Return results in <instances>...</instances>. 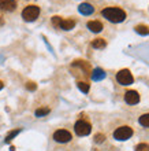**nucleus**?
Wrapping results in <instances>:
<instances>
[{
	"label": "nucleus",
	"instance_id": "nucleus-1",
	"mask_svg": "<svg viewBox=\"0 0 149 151\" xmlns=\"http://www.w3.org/2000/svg\"><path fill=\"white\" fill-rule=\"evenodd\" d=\"M101 15L112 24H120L126 19V11L119 7H107L101 11Z\"/></svg>",
	"mask_w": 149,
	"mask_h": 151
},
{
	"label": "nucleus",
	"instance_id": "nucleus-2",
	"mask_svg": "<svg viewBox=\"0 0 149 151\" xmlns=\"http://www.w3.org/2000/svg\"><path fill=\"white\" fill-rule=\"evenodd\" d=\"M38 15H40V7H37V6H28L22 11V18L26 22H33V21L38 18Z\"/></svg>",
	"mask_w": 149,
	"mask_h": 151
},
{
	"label": "nucleus",
	"instance_id": "nucleus-3",
	"mask_svg": "<svg viewBox=\"0 0 149 151\" xmlns=\"http://www.w3.org/2000/svg\"><path fill=\"white\" fill-rule=\"evenodd\" d=\"M74 131L78 136H88L92 132V125L85 119H78L74 125Z\"/></svg>",
	"mask_w": 149,
	"mask_h": 151
},
{
	"label": "nucleus",
	"instance_id": "nucleus-4",
	"mask_svg": "<svg viewBox=\"0 0 149 151\" xmlns=\"http://www.w3.org/2000/svg\"><path fill=\"white\" fill-rule=\"evenodd\" d=\"M131 136H133V129H131L130 127H127V125L119 127L118 129L114 132V137L116 140H120V142H123V140H129Z\"/></svg>",
	"mask_w": 149,
	"mask_h": 151
},
{
	"label": "nucleus",
	"instance_id": "nucleus-5",
	"mask_svg": "<svg viewBox=\"0 0 149 151\" xmlns=\"http://www.w3.org/2000/svg\"><path fill=\"white\" fill-rule=\"evenodd\" d=\"M116 80H118V83L120 84V85H130V84H133V81H134L133 76H131V73H130L127 69H122L120 72H118Z\"/></svg>",
	"mask_w": 149,
	"mask_h": 151
},
{
	"label": "nucleus",
	"instance_id": "nucleus-6",
	"mask_svg": "<svg viewBox=\"0 0 149 151\" xmlns=\"http://www.w3.org/2000/svg\"><path fill=\"white\" fill-rule=\"evenodd\" d=\"M71 139H73V136L66 129H59V131H56L53 133V140L58 142V143H68Z\"/></svg>",
	"mask_w": 149,
	"mask_h": 151
},
{
	"label": "nucleus",
	"instance_id": "nucleus-7",
	"mask_svg": "<svg viewBox=\"0 0 149 151\" xmlns=\"http://www.w3.org/2000/svg\"><path fill=\"white\" fill-rule=\"evenodd\" d=\"M125 100L127 104H137L140 102V93L137 91H127L125 93Z\"/></svg>",
	"mask_w": 149,
	"mask_h": 151
},
{
	"label": "nucleus",
	"instance_id": "nucleus-8",
	"mask_svg": "<svg viewBox=\"0 0 149 151\" xmlns=\"http://www.w3.org/2000/svg\"><path fill=\"white\" fill-rule=\"evenodd\" d=\"M0 8L4 11H14L16 8L15 0H0Z\"/></svg>",
	"mask_w": 149,
	"mask_h": 151
},
{
	"label": "nucleus",
	"instance_id": "nucleus-9",
	"mask_svg": "<svg viewBox=\"0 0 149 151\" xmlns=\"http://www.w3.org/2000/svg\"><path fill=\"white\" fill-rule=\"evenodd\" d=\"M78 11L81 12L82 15H90V14H93L94 7L92 6V4H89V3H82V4H79Z\"/></svg>",
	"mask_w": 149,
	"mask_h": 151
},
{
	"label": "nucleus",
	"instance_id": "nucleus-10",
	"mask_svg": "<svg viewBox=\"0 0 149 151\" xmlns=\"http://www.w3.org/2000/svg\"><path fill=\"white\" fill-rule=\"evenodd\" d=\"M88 28H89L90 32L98 33L103 30V24L100 21H89V22H88Z\"/></svg>",
	"mask_w": 149,
	"mask_h": 151
},
{
	"label": "nucleus",
	"instance_id": "nucleus-11",
	"mask_svg": "<svg viewBox=\"0 0 149 151\" xmlns=\"http://www.w3.org/2000/svg\"><path fill=\"white\" fill-rule=\"evenodd\" d=\"M75 26V21L74 19H62L59 24V28L63 30H71Z\"/></svg>",
	"mask_w": 149,
	"mask_h": 151
},
{
	"label": "nucleus",
	"instance_id": "nucleus-12",
	"mask_svg": "<svg viewBox=\"0 0 149 151\" xmlns=\"http://www.w3.org/2000/svg\"><path fill=\"white\" fill-rule=\"evenodd\" d=\"M106 77V72L104 70H101V69H94L93 73H92V78L94 80V81H100V80H103Z\"/></svg>",
	"mask_w": 149,
	"mask_h": 151
},
{
	"label": "nucleus",
	"instance_id": "nucleus-13",
	"mask_svg": "<svg viewBox=\"0 0 149 151\" xmlns=\"http://www.w3.org/2000/svg\"><path fill=\"white\" fill-rule=\"evenodd\" d=\"M135 32H137L138 35L146 36V35H149V26H146V25H137V26H135Z\"/></svg>",
	"mask_w": 149,
	"mask_h": 151
},
{
	"label": "nucleus",
	"instance_id": "nucleus-14",
	"mask_svg": "<svg viewBox=\"0 0 149 151\" xmlns=\"http://www.w3.org/2000/svg\"><path fill=\"white\" fill-rule=\"evenodd\" d=\"M107 45V43H106V40L104 39H94L93 41H92V47L93 48H104Z\"/></svg>",
	"mask_w": 149,
	"mask_h": 151
},
{
	"label": "nucleus",
	"instance_id": "nucleus-15",
	"mask_svg": "<svg viewBox=\"0 0 149 151\" xmlns=\"http://www.w3.org/2000/svg\"><path fill=\"white\" fill-rule=\"evenodd\" d=\"M138 122L141 124L142 127L149 128V113H146V114H142L141 117L138 118Z\"/></svg>",
	"mask_w": 149,
	"mask_h": 151
},
{
	"label": "nucleus",
	"instance_id": "nucleus-16",
	"mask_svg": "<svg viewBox=\"0 0 149 151\" xmlns=\"http://www.w3.org/2000/svg\"><path fill=\"white\" fill-rule=\"evenodd\" d=\"M19 132H21V129H15V131L10 132V133H8V135L6 136V143H10V142H11V140L14 139V137H15V136L18 135Z\"/></svg>",
	"mask_w": 149,
	"mask_h": 151
},
{
	"label": "nucleus",
	"instance_id": "nucleus-17",
	"mask_svg": "<svg viewBox=\"0 0 149 151\" xmlns=\"http://www.w3.org/2000/svg\"><path fill=\"white\" fill-rule=\"evenodd\" d=\"M49 113V109L48 107H43V109H37L36 110V117H44Z\"/></svg>",
	"mask_w": 149,
	"mask_h": 151
},
{
	"label": "nucleus",
	"instance_id": "nucleus-18",
	"mask_svg": "<svg viewBox=\"0 0 149 151\" xmlns=\"http://www.w3.org/2000/svg\"><path fill=\"white\" fill-rule=\"evenodd\" d=\"M77 85H78V88L83 92V93H88V92H89V84L83 83V81H79V83L77 84Z\"/></svg>",
	"mask_w": 149,
	"mask_h": 151
},
{
	"label": "nucleus",
	"instance_id": "nucleus-19",
	"mask_svg": "<svg viewBox=\"0 0 149 151\" xmlns=\"http://www.w3.org/2000/svg\"><path fill=\"white\" fill-rule=\"evenodd\" d=\"M135 151H149V144L146 143H140L135 146Z\"/></svg>",
	"mask_w": 149,
	"mask_h": 151
},
{
	"label": "nucleus",
	"instance_id": "nucleus-20",
	"mask_svg": "<svg viewBox=\"0 0 149 151\" xmlns=\"http://www.w3.org/2000/svg\"><path fill=\"white\" fill-rule=\"evenodd\" d=\"M104 140H106V136L101 135V133H97V135L94 136V142L96 143H103Z\"/></svg>",
	"mask_w": 149,
	"mask_h": 151
},
{
	"label": "nucleus",
	"instance_id": "nucleus-21",
	"mask_svg": "<svg viewBox=\"0 0 149 151\" xmlns=\"http://www.w3.org/2000/svg\"><path fill=\"white\" fill-rule=\"evenodd\" d=\"M60 21H62V18H60V17H58V15L52 17V24H53V26H56V28H59Z\"/></svg>",
	"mask_w": 149,
	"mask_h": 151
},
{
	"label": "nucleus",
	"instance_id": "nucleus-22",
	"mask_svg": "<svg viewBox=\"0 0 149 151\" xmlns=\"http://www.w3.org/2000/svg\"><path fill=\"white\" fill-rule=\"evenodd\" d=\"M26 88H28V89H30V91H34L36 88H37V85H36L34 83H28V84H26Z\"/></svg>",
	"mask_w": 149,
	"mask_h": 151
},
{
	"label": "nucleus",
	"instance_id": "nucleus-23",
	"mask_svg": "<svg viewBox=\"0 0 149 151\" xmlns=\"http://www.w3.org/2000/svg\"><path fill=\"white\" fill-rule=\"evenodd\" d=\"M3 87H4V84L1 83V81H0V89H3Z\"/></svg>",
	"mask_w": 149,
	"mask_h": 151
},
{
	"label": "nucleus",
	"instance_id": "nucleus-24",
	"mask_svg": "<svg viewBox=\"0 0 149 151\" xmlns=\"http://www.w3.org/2000/svg\"><path fill=\"white\" fill-rule=\"evenodd\" d=\"M0 24H3V21H1V18H0Z\"/></svg>",
	"mask_w": 149,
	"mask_h": 151
}]
</instances>
